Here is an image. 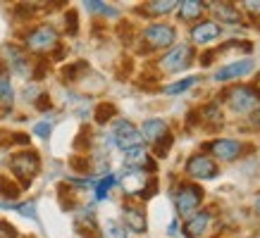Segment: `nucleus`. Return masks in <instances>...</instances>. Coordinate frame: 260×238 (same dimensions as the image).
<instances>
[{
  "label": "nucleus",
  "mask_w": 260,
  "mask_h": 238,
  "mask_svg": "<svg viewBox=\"0 0 260 238\" xmlns=\"http://www.w3.org/2000/svg\"><path fill=\"white\" fill-rule=\"evenodd\" d=\"M124 165L129 169H155V162L148 157V152L143 150V145L124 152Z\"/></svg>",
  "instance_id": "16"
},
{
  "label": "nucleus",
  "mask_w": 260,
  "mask_h": 238,
  "mask_svg": "<svg viewBox=\"0 0 260 238\" xmlns=\"http://www.w3.org/2000/svg\"><path fill=\"white\" fill-rule=\"evenodd\" d=\"M115 114H117V107L112 103H101L95 107V122H98V124H105V122L115 119Z\"/></svg>",
  "instance_id": "21"
},
{
  "label": "nucleus",
  "mask_w": 260,
  "mask_h": 238,
  "mask_svg": "<svg viewBox=\"0 0 260 238\" xmlns=\"http://www.w3.org/2000/svg\"><path fill=\"white\" fill-rule=\"evenodd\" d=\"M122 217H124V224L129 231H134V233H143V231H146V214H143L141 207L124 205Z\"/></svg>",
  "instance_id": "14"
},
{
  "label": "nucleus",
  "mask_w": 260,
  "mask_h": 238,
  "mask_svg": "<svg viewBox=\"0 0 260 238\" xmlns=\"http://www.w3.org/2000/svg\"><path fill=\"white\" fill-rule=\"evenodd\" d=\"M115 183H117V176H112V174L103 176L101 181H98V186H95V200H105V198H108V190H110Z\"/></svg>",
  "instance_id": "22"
},
{
  "label": "nucleus",
  "mask_w": 260,
  "mask_h": 238,
  "mask_svg": "<svg viewBox=\"0 0 260 238\" xmlns=\"http://www.w3.org/2000/svg\"><path fill=\"white\" fill-rule=\"evenodd\" d=\"M217 165H215V160H210L208 155H193V157H189V162H186V174L191 176V179H203V181H208V179H215L217 176Z\"/></svg>",
  "instance_id": "8"
},
{
  "label": "nucleus",
  "mask_w": 260,
  "mask_h": 238,
  "mask_svg": "<svg viewBox=\"0 0 260 238\" xmlns=\"http://www.w3.org/2000/svg\"><path fill=\"white\" fill-rule=\"evenodd\" d=\"M10 167H12V172H15L19 179H24V186H29L34 176L39 174L41 157H39V152H34V150L17 152V155H12V160H10Z\"/></svg>",
  "instance_id": "1"
},
{
  "label": "nucleus",
  "mask_w": 260,
  "mask_h": 238,
  "mask_svg": "<svg viewBox=\"0 0 260 238\" xmlns=\"http://www.w3.org/2000/svg\"><path fill=\"white\" fill-rule=\"evenodd\" d=\"M103 238H126V229L117 222H108L105 231H103Z\"/></svg>",
  "instance_id": "27"
},
{
  "label": "nucleus",
  "mask_w": 260,
  "mask_h": 238,
  "mask_svg": "<svg viewBox=\"0 0 260 238\" xmlns=\"http://www.w3.org/2000/svg\"><path fill=\"white\" fill-rule=\"evenodd\" d=\"M19 193H22V188H19L10 176H0V195H3V198H10V200L19 198Z\"/></svg>",
  "instance_id": "19"
},
{
  "label": "nucleus",
  "mask_w": 260,
  "mask_h": 238,
  "mask_svg": "<svg viewBox=\"0 0 260 238\" xmlns=\"http://www.w3.org/2000/svg\"><path fill=\"white\" fill-rule=\"evenodd\" d=\"M229 105L237 112H248L255 105H260V93L251 86H239L229 91Z\"/></svg>",
  "instance_id": "7"
},
{
  "label": "nucleus",
  "mask_w": 260,
  "mask_h": 238,
  "mask_svg": "<svg viewBox=\"0 0 260 238\" xmlns=\"http://www.w3.org/2000/svg\"><path fill=\"white\" fill-rule=\"evenodd\" d=\"M72 167H74L77 172H86V169H88V160L86 157H72Z\"/></svg>",
  "instance_id": "33"
},
{
  "label": "nucleus",
  "mask_w": 260,
  "mask_h": 238,
  "mask_svg": "<svg viewBox=\"0 0 260 238\" xmlns=\"http://www.w3.org/2000/svg\"><path fill=\"white\" fill-rule=\"evenodd\" d=\"M0 238H17L15 226L8 222H3V219H0Z\"/></svg>",
  "instance_id": "30"
},
{
  "label": "nucleus",
  "mask_w": 260,
  "mask_h": 238,
  "mask_svg": "<svg viewBox=\"0 0 260 238\" xmlns=\"http://www.w3.org/2000/svg\"><path fill=\"white\" fill-rule=\"evenodd\" d=\"M86 69H88V64L84 62V60H79V62H74V64H67V67L62 69V76L67 81H74L81 74V71H86Z\"/></svg>",
  "instance_id": "25"
},
{
  "label": "nucleus",
  "mask_w": 260,
  "mask_h": 238,
  "mask_svg": "<svg viewBox=\"0 0 260 238\" xmlns=\"http://www.w3.org/2000/svg\"><path fill=\"white\" fill-rule=\"evenodd\" d=\"M208 224H210V212L208 210H201V212L191 214L186 224H184V236L186 238H198L203 236L205 229H208Z\"/></svg>",
  "instance_id": "12"
},
{
  "label": "nucleus",
  "mask_w": 260,
  "mask_h": 238,
  "mask_svg": "<svg viewBox=\"0 0 260 238\" xmlns=\"http://www.w3.org/2000/svg\"><path fill=\"white\" fill-rule=\"evenodd\" d=\"M57 46V31L53 26H39V29H34L29 36H26V48L34 50V53H48L50 48Z\"/></svg>",
  "instance_id": "5"
},
{
  "label": "nucleus",
  "mask_w": 260,
  "mask_h": 238,
  "mask_svg": "<svg viewBox=\"0 0 260 238\" xmlns=\"http://www.w3.org/2000/svg\"><path fill=\"white\" fill-rule=\"evenodd\" d=\"M210 150H213L215 157L224 160V162H232L241 155V143L234 141V138H222V141L210 143Z\"/></svg>",
  "instance_id": "10"
},
{
  "label": "nucleus",
  "mask_w": 260,
  "mask_h": 238,
  "mask_svg": "<svg viewBox=\"0 0 260 238\" xmlns=\"http://www.w3.org/2000/svg\"><path fill=\"white\" fill-rule=\"evenodd\" d=\"M203 10H205V3H201V0H181L179 3V19L193 22V19H198V17L203 15Z\"/></svg>",
  "instance_id": "17"
},
{
  "label": "nucleus",
  "mask_w": 260,
  "mask_h": 238,
  "mask_svg": "<svg viewBox=\"0 0 260 238\" xmlns=\"http://www.w3.org/2000/svg\"><path fill=\"white\" fill-rule=\"evenodd\" d=\"M143 38L148 41L150 48H170L177 38V29L172 24H150L143 31Z\"/></svg>",
  "instance_id": "6"
},
{
  "label": "nucleus",
  "mask_w": 260,
  "mask_h": 238,
  "mask_svg": "<svg viewBox=\"0 0 260 238\" xmlns=\"http://www.w3.org/2000/svg\"><path fill=\"white\" fill-rule=\"evenodd\" d=\"M203 188L196 183H181L177 193H174V205L179 210V214H189L193 212L201 203H203Z\"/></svg>",
  "instance_id": "3"
},
{
  "label": "nucleus",
  "mask_w": 260,
  "mask_h": 238,
  "mask_svg": "<svg viewBox=\"0 0 260 238\" xmlns=\"http://www.w3.org/2000/svg\"><path fill=\"white\" fill-rule=\"evenodd\" d=\"M64 22H67V31L74 36V33H77V12H74V10H70V12H67V17H64Z\"/></svg>",
  "instance_id": "31"
},
{
  "label": "nucleus",
  "mask_w": 260,
  "mask_h": 238,
  "mask_svg": "<svg viewBox=\"0 0 260 238\" xmlns=\"http://www.w3.org/2000/svg\"><path fill=\"white\" fill-rule=\"evenodd\" d=\"M244 5H246V10H251V12H260V3H255V0H248Z\"/></svg>",
  "instance_id": "35"
},
{
  "label": "nucleus",
  "mask_w": 260,
  "mask_h": 238,
  "mask_svg": "<svg viewBox=\"0 0 260 238\" xmlns=\"http://www.w3.org/2000/svg\"><path fill=\"white\" fill-rule=\"evenodd\" d=\"M170 145H172V136L167 134L165 141H158V143H155V150H158V155H165V152L170 150Z\"/></svg>",
  "instance_id": "32"
},
{
  "label": "nucleus",
  "mask_w": 260,
  "mask_h": 238,
  "mask_svg": "<svg viewBox=\"0 0 260 238\" xmlns=\"http://www.w3.org/2000/svg\"><path fill=\"white\" fill-rule=\"evenodd\" d=\"M253 71V62L251 60H239V62H232L227 67L215 71V81H229V79H239V76H246Z\"/></svg>",
  "instance_id": "11"
},
{
  "label": "nucleus",
  "mask_w": 260,
  "mask_h": 238,
  "mask_svg": "<svg viewBox=\"0 0 260 238\" xmlns=\"http://www.w3.org/2000/svg\"><path fill=\"white\" fill-rule=\"evenodd\" d=\"M215 12L220 17L222 22L227 24H239L241 22V17H239V10L234 5H229V3H220V5H215Z\"/></svg>",
  "instance_id": "18"
},
{
  "label": "nucleus",
  "mask_w": 260,
  "mask_h": 238,
  "mask_svg": "<svg viewBox=\"0 0 260 238\" xmlns=\"http://www.w3.org/2000/svg\"><path fill=\"white\" fill-rule=\"evenodd\" d=\"M12 98H15L12 81H10V76L0 74V105H12Z\"/></svg>",
  "instance_id": "20"
},
{
  "label": "nucleus",
  "mask_w": 260,
  "mask_h": 238,
  "mask_svg": "<svg viewBox=\"0 0 260 238\" xmlns=\"http://www.w3.org/2000/svg\"><path fill=\"white\" fill-rule=\"evenodd\" d=\"M39 110H48L50 107V100H48V95H39V103H36Z\"/></svg>",
  "instance_id": "34"
},
{
  "label": "nucleus",
  "mask_w": 260,
  "mask_h": 238,
  "mask_svg": "<svg viewBox=\"0 0 260 238\" xmlns=\"http://www.w3.org/2000/svg\"><path fill=\"white\" fill-rule=\"evenodd\" d=\"M0 207H12V210H17L19 214H24V217H29V219H36V203H22V205H10V203H0Z\"/></svg>",
  "instance_id": "26"
},
{
  "label": "nucleus",
  "mask_w": 260,
  "mask_h": 238,
  "mask_svg": "<svg viewBox=\"0 0 260 238\" xmlns=\"http://www.w3.org/2000/svg\"><path fill=\"white\" fill-rule=\"evenodd\" d=\"M167 134H170V129H167L165 119H146L143 127H141V138L143 141H148V143L162 141Z\"/></svg>",
  "instance_id": "13"
},
{
  "label": "nucleus",
  "mask_w": 260,
  "mask_h": 238,
  "mask_svg": "<svg viewBox=\"0 0 260 238\" xmlns=\"http://www.w3.org/2000/svg\"><path fill=\"white\" fill-rule=\"evenodd\" d=\"M179 3H174V0H158V3H148V12H153V15H167Z\"/></svg>",
  "instance_id": "23"
},
{
  "label": "nucleus",
  "mask_w": 260,
  "mask_h": 238,
  "mask_svg": "<svg viewBox=\"0 0 260 238\" xmlns=\"http://www.w3.org/2000/svg\"><path fill=\"white\" fill-rule=\"evenodd\" d=\"M148 181H150V176H146L143 169H129V172L122 174V179H119L124 193H129V195H139V198H141V193L146 190Z\"/></svg>",
  "instance_id": "9"
},
{
  "label": "nucleus",
  "mask_w": 260,
  "mask_h": 238,
  "mask_svg": "<svg viewBox=\"0 0 260 238\" xmlns=\"http://www.w3.org/2000/svg\"><path fill=\"white\" fill-rule=\"evenodd\" d=\"M15 143H19V145H29V136H26V134H17L15 136Z\"/></svg>",
  "instance_id": "36"
},
{
  "label": "nucleus",
  "mask_w": 260,
  "mask_h": 238,
  "mask_svg": "<svg viewBox=\"0 0 260 238\" xmlns=\"http://www.w3.org/2000/svg\"><path fill=\"white\" fill-rule=\"evenodd\" d=\"M193 62V48L189 43L184 46H174L170 53H167L162 60H160V67L170 74H177V71H184L189 64Z\"/></svg>",
  "instance_id": "4"
},
{
  "label": "nucleus",
  "mask_w": 260,
  "mask_h": 238,
  "mask_svg": "<svg viewBox=\"0 0 260 238\" xmlns=\"http://www.w3.org/2000/svg\"><path fill=\"white\" fill-rule=\"evenodd\" d=\"M112 143L117 145L119 150H134V148H141V131L129 122V119H117L115 122V131H112Z\"/></svg>",
  "instance_id": "2"
},
{
  "label": "nucleus",
  "mask_w": 260,
  "mask_h": 238,
  "mask_svg": "<svg viewBox=\"0 0 260 238\" xmlns=\"http://www.w3.org/2000/svg\"><path fill=\"white\" fill-rule=\"evenodd\" d=\"M84 5H86V10H91V12H101V15H110V17L117 15V10L108 8L105 3H95V0H88V3H84Z\"/></svg>",
  "instance_id": "28"
},
{
  "label": "nucleus",
  "mask_w": 260,
  "mask_h": 238,
  "mask_svg": "<svg viewBox=\"0 0 260 238\" xmlns=\"http://www.w3.org/2000/svg\"><path fill=\"white\" fill-rule=\"evenodd\" d=\"M255 212L260 214V195H258V198H255Z\"/></svg>",
  "instance_id": "37"
},
{
  "label": "nucleus",
  "mask_w": 260,
  "mask_h": 238,
  "mask_svg": "<svg viewBox=\"0 0 260 238\" xmlns=\"http://www.w3.org/2000/svg\"><path fill=\"white\" fill-rule=\"evenodd\" d=\"M220 36V26L215 22H198L193 29H191V38H193V43H210V41H215Z\"/></svg>",
  "instance_id": "15"
},
{
  "label": "nucleus",
  "mask_w": 260,
  "mask_h": 238,
  "mask_svg": "<svg viewBox=\"0 0 260 238\" xmlns=\"http://www.w3.org/2000/svg\"><path fill=\"white\" fill-rule=\"evenodd\" d=\"M198 81V76H186V79H181V81H177V84H170V86H165V93H170V95H174V93H184L186 88H191L193 84Z\"/></svg>",
  "instance_id": "24"
},
{
  "label": "nucleus",
  "mask_w": 260,
  "mask_h": 238,
  "mask_svg": "<svg viewBox=\"0 0 260 238\" xmlns=\"http://www.w3.org/2000/svg\"><path fill=\"white\" fill-rule=\"evenodd\" d=\"M50 131H53V124H50L48 119H43V122H39V124L34 127V134L41 136V138H48V136H50Z\"/></svg>",
  "instance_id": "29"
}]
</instances>
